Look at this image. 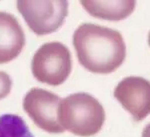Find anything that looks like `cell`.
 <instances>
[{
	"instance_id": "cell-7",
	"label": "cell",
	"mask_w": 150,
	"mask_h": 137,
	"mask_svg": "<svg viewBox=\"0 0 150 137\" xmlns=\"http://www.w3.org/2000/svg\"><path fill=\"white\" fill-rule=\"evenodd\" d=\"M25 45V34L17 18L0 11V64L15 59Z\"/></svg>"
},
{
	"instance_id": "cell-6",
	"label": "cell",
	"mask_w": 150,
	"mask_h": 137,
	"mask_svg": "<svg viewBox=\"0 0 150 137\" xmlns=\"http://www.w3.org/2000/svg\"><path fill=\"white\" fill-rule=\"evenodd\" d=\"M114 97L135 121L146 118L150 111V84L147 79L129 76L122 79L114 89Z\"/></svg>"
},
{
	"instance_id": "cell-8",
	"label": "cell",
	"mask_w": 150,
	"mask_h": 137,
	"mask_svg": "<svg viewBox=\"0 0 150 137\" xmlns=\"http://www.w3.org/2000/svg\"><path fill=\"white\" fill-rule=\"evenodd\" d=\"M81 5L90 15L99 19L119 21L134 11L136 1H81Z\"/></svg>"
},
{
	"instance_id": "cell-5",
	"label": "cell",
	"mask_w": 150,
	"mask_h": 137,
	"mask_svg": "<svg viewBox=\"0 0 150 137\" xmlns=\"http://www.w3.org/2000/svg\"><path fill=\"white\" fill-rule=\"evenodd\" d=\"M60 97L42 88H32L26 93L23 108L35 125L49 133H62L63 127L58 120Z\"/></svg>"
},
{
	"instance_id": "cell-9",
	"label": "cell",
	"mask_w": 150,
	"mask_h": 137,
	"mask_svg": "<svg viewBox=\"0 0 150 137\" xmlns=\"http://www.w3.org/2000/svg\"><path fill=\"white\" fill-rule=\"evenodd\" d=\"M0 137H34L22 117L15 114L0 115Z\"/></svg>"
},
{
	"instance_id": "cell-1",
	"label": "cell",
	"mask_w": 150,
	"mask_h": 137,
	"mask_svg": "<svg viewBox=\"0 0 150 137\" xmlns=\"http://www.w3.org/2000/svg\"><path fill=\"white\" fill-rule=\"evenodd\" d=\"M73 45L79 63L92 73H112L126 57V45L121 33L94 23H82L77 27Z\"/></svg>"
},
{
	"instance_id": "cell-4",
	"label": "cell",
	"mask_w": 150,
	"mask_h": 137,
	"mask_svg": "<svg viewBox=\"0 0 150 137\" xmlns=\"http://www.w3.org/2000/svg\"><path fill=\"white\" fill-rule=\"evenodd\" d=\"M18 11L36 35H46L61 27L67 14V1H17Z\"/></svg>"
},
{
	"instance_id": "cell-10",
	"label": "cell",
	"mask_w": 150,
	"mask_h": 137,
	"mask_svg": "<svg viewBox=\"0 0 150 137\" xmlns=\"http://www.w3.org/2000/svg\"><path fill=\"white\" fill-rule=\"evenodd\" d=\"M12 80L10 76L4 71H0V100L5 98L10 93Z\"/></svg>"
},
{
	"instance_id": "cell-2",
	"label": "cell",
	"mask_w": 150,
	"mask_h": 137,
	"mask_svg": "<svg viewBox=\"0 0 150 137\" xmlns=\"http://www.w3.org/2000/svg\"><path fill=\"white\" fill-rule=\"evenodd\" d=\"M58 120L64 130L80 137L98 133L105 121L101 103L88 93H74L60 100Z\"/></svg>"
},
{
	"instance_id": "cell-3",
	"label": "cell",
	"mask_w": 150,
	"mask_h": 137,
	"mask_svg": "<svg viewBox=\"0 0 150 137\" xmlns=\"http://www.w3.org/2000/svg\"><path fill=\"white\" fill-rule=\"evenodd\" d=\"M33 76L39 82L51 86L64 83L72 70L68 47L60 42H48L35 52L31 62Z\"/></svg>"
}]
</instances>
